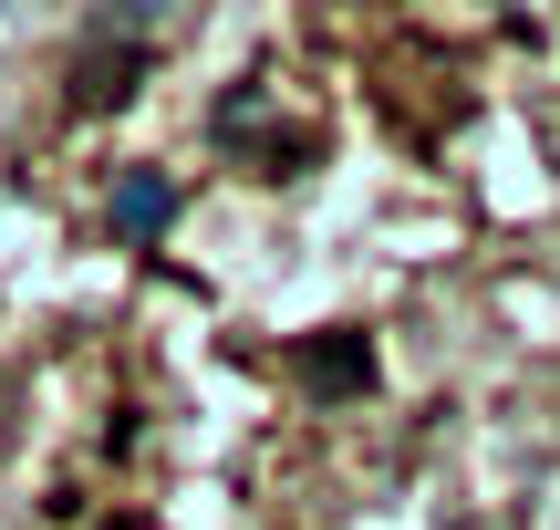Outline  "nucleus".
Segmentation results:
<instances>
[{
  "label": "nucleus",
  "mask_w": 560,
  "mask_h": 530,
  "mask_svg": "<svg viewBox=\"0 0 560 530\" xmlns=\"http://www.w3.org/2000/svg\"><path fill=\"white\" fill-rule=\"evenodd\" d=\"M301 375H312V395H374V344L363 333H322L301 354Z\"/></svg>",
  "instance_id": "1"
},
{
  "label": "nucleus",
  "mask_w": 560,
  "mask_h": 530,
  "mask_svg": "<svg viewBox=\"0 0 560 530\" xmlns=\"http://www.w3.org/2000/svg\"><path fill=\"white\" fill-rule=\"evenodd\" d=\"M166 208H177V187H166L156 166H125V177H115V240H156Z\"/></svg>",
  "instance_id": "2"
},
{
  "label": "nucleus",
  "mask_w": 560,
  "mask_h": 530,
  "mask_svg": "<svg viewBox=\"0 0 560 530\" xmlns=\"http://www.w3.org/2000/svg\"><path fill=\"white\" fill-rule=\"evenodd\" d=\"M125 83H136V53H104L73 73V104H125Z\"/></svg>",
  "instance_id": "3"
}]
</instances>
